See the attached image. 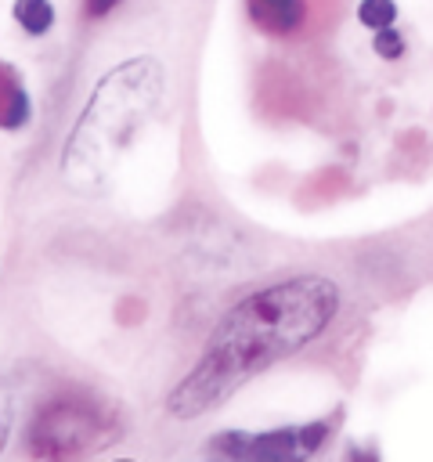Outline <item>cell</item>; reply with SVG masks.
I'll return each instance as SVG.
<instances>
[{
  "mask_svg": "<svg viewBox=\"0 0 433 462\" xmlns=\"http://www.w3.org/2000/svg\"><path fill=\"white\" fill-rule=\"evenodd\" d=\"M372 51H375L379 58H386V61H397V58L404 54V36H401L393 25L372 29Z\"/></svg>",
  "mask_w": 433,
  "mask_h": 462,
  "instance_id": "9c48e42d",
  "label": "cell"
},
{
  "mask_svg": "<svg viewBox=\"0 0 433 462\" xmlns=\"http://www.w3.org/2000/svg\"><path fill=\"white\" fill-rule=\"evenodd\" d=\"M115 4H119V0H83V11H87L90 18H105Z\"/></svg>",
  "mask_w": 433,
  "mask_h": 462,
  "instance_id": "8fae6325",
  "label": "cell"
},
{
  "mask_svg": "<svg viewBox=\"0 0 433 462\" xmlns=\"http://www.w3.org/2000/svg\"><path fill=\"white\" fill-rule=\"evenodd\" d=\"M220 462H227V458H220Z\"/></svg>",
  "mask_w": 433,
  "mask_h": 462,
  "instance_id": "7c38bea8",
  "label": "cell"
},
{
  "mask_svg": "<svg viewBox=\"0 0 433 462\" xmlns=\"http://www.w3.org/2000/svg\"><path fill=\"white\" fill-rule=\"evenodd\" d=\"M249 22L267 32V36H292L303 18H307V4L303 0H245Z\"/></svg>",
  "mask_w": 433,
  "mask_h": 462,
  "instance_id": "5b68a950",
  "label": "cell"
},
{
  "mask_svg": "<svg viewBox=\"0 0 433 462\" xmlns=\"http://www.w3.org/2000/svg\"><path fill=\"white\" fill-rule=\"evenodd\" d=\"M159 94H162V72L148 58L126 61L108 79H101L97 94L90 97L87 112L79 116L69 137L61 162L65 180L72 188H97L108 177L115 155L126 148V141L155 108Z\"/></svg>",
  "mask_w": 433,
  "mask_h": 462,
  "instance_id": "7a4b0ae2",
  "label": "cell"
},
{
  "mask_svg": "<svg viewBox=\"0 0 433 462\" xmlns=\"http://www.w3.org/2000/svg\"><path fill=\"white\" fill-rule=\"evenodd\" d=\"M14 22L29 36H43L54 25V4L51 0H14Z\"/></svg>",
  "mask_w": 433,
  "mask_h": 462,
  "instance_id": "52a82bcc",
  "label": "cell"
},
{
  "mask_svg": "<svg viewBox=\"0 0 433 462\" xmlns=\"http://www.w3.org/2000/svg\"><path fill=\"white\" fill-rule=\"evenodd\" d=\"M7 426H11V397L0 386V451H4V440H7Z\"/></svg>",
  "mask_w": 433,
  "mask_h": 462,
  "instance_id": "30bf717a",
  "label": "cell"
},
{
  "mask_svg": "<svg viewBox=\"0 0 433 462\" xmlns=\"http://www.w3.org/2000/svg\"><path fill=\"white\" fill-rule=\"evenodd\" d=\"M336 310L339 285L321 274H296L249 292L220 318L206 339V350L177 383L166 408L177 419H195L220 408L253 375L318 339L332 325Z\"/></svg>",
  "mask_w": 433,
  "mask_h": 462,
  "instance_id": "6da1fadb",
  "label": "cell"
},
{
  "mask_svg": "<svg viewBox=\"0 0 433 462\" xmlns=\"http://www.w3.org/2000/svg\"><path fill=\"white\" fill-rule=\"evenodd\" d=\"M328 430V422H296L263 433L227 430L213 437V451L227 462H310L325 448Z\"/></svg>",
  "mask_w": 433,
  "mask_h": 462,
  "instance_id": "277c9868",
  "label": "cell"
},
{
  "mask_svg": "<svg viewBox=\"0 0 433 462\" xmlns=\"http://www.w3.org/2000/svg\"><path fill=\"white\" fill-rule=\"evenodd\" d=\"M29 116H32V105L22 79L14 76L11 65L0 61V130H18L29 123Z\"/></svg>",
  "mask_w": 433,
  "mask_h": 462,
  "instance_id": "8992f818",
  "label": "cell"
},
{
  "mask_svg": "<svg viewBox=\"0 0 433 462\" xmlns=\"http://www.w3.org/2000/svg\"><path fill=\"white\" fill-rule=\"evenodd\" d=\"M112 437L108 411L79 393L47 401L29 422L25 448L36 462H79Z\"/></svg>",
  "mask_w": 433,
  "mask_h": 462,
  "instance_id": "3957f363",
  "label": "cell"
},
{
  "mask_svg": "<svg viewBox=\"0 0 433 462\" xmlns=\"http://www.w3.org/2000/svg\"><path fill=\"white\" fill-rule=\"evenodd\" d=\"M357 18H361L364 29H386L397 18V4L393 0H361Z\"/></svg>",
  "mask_w": 433,
  "mask_h": 462,
  "instance_id": "ba28073f",
  "label": "cell"
}]
</instances>
